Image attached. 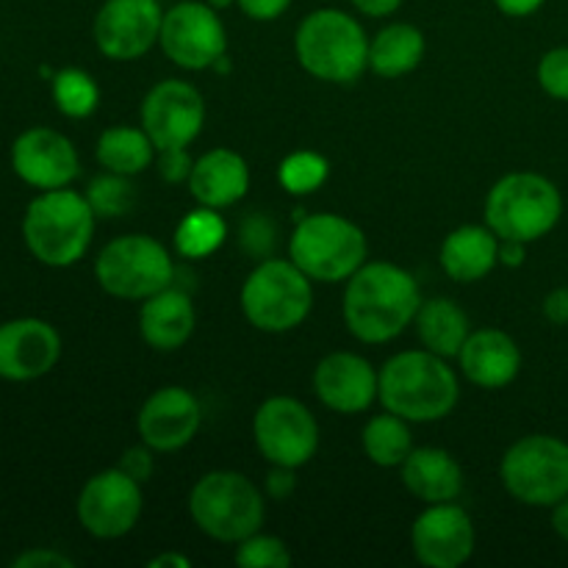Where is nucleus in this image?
I'll use <instances>...</instances> for the list:
<instances>
[{"label": "nucleus", "mask_w": 568, "mask_h": 568, "mask_svg": "<svg viewBox=\"0 0 568 568\" xmlns=\"http://www.w3.org/2000/svg\"><path fill=\"white\" fill-rule=\"evenodd\" d=\"M161 50L183 70H209L225 55L227 37L214 6L183 0L164 11Z\"/></svg>", "instance_id": "f8f14e48"}, {"label": "nucleus", "mask_w": 568, "mask_h": 568, "mask_svg": "<svg viewBox=\"0 0 568 568\" xmlns=\"http://www.w3.org/2000/svg\"><path fill=\"white\" fill-rule=\"evenodd\" d=\"M499 264V236L488 225H460L444 239L442 266L455 283H477Z\"/></svg>", "instance_id": "393cba45"}, {"label": "nucleus", "mask_w": 568, "mask_h": 568, "mask_svg": "<svg viewBox=\"0 0 568 568\" xmlns=\"http://www.w3.org/2000/svg\"><path fill=\"white\" fill-rule=\"evenodd\" d=\"M503 486L516 503L555 508L568 497V444L558 436H525L503 455Z\"/></svg>", "instance_id": "1a4fd4ad"}, {"label": "nucleus", "mask_w": 568, "mask_h": 568, "mask_svg": "<svg viewBox=\"0 0 568 568\" xmlns=\"http://www.w3.org/2000/svg\"><path fill=\"white\" fill-rule=\"evenodd\" d=\"M538 83L555 100H568V48H555L544 53L538 64Z\"/></svg>", "instance_id": "c9c22d12"}, {"label": "nucleus", "mask_w": 568, "mask_h": 568, "mask_svg": "<svg viewBox=\"0 0 568 568\" xmlns=\"http://www.w3.org/2000/svg\"><path fill=\"white\" fill-rule=\"evenodd\" d=\"M410 547L422 566L458 568L475 552V525L458 505H430L410 527Z\"/></svg>", "instance_id": "dca6fc26"}, {"label": "nucleus", "mask_w": 568, "mask_h": 568, "mask_svg": "<svg viewBox=\"0 0 568 568\" xmlns=\"http://www.w3.org/2000/svg\"><path fill=\"white\" fill-rule=\"evenodd\" d=\"M189 192L200 205L209 209H227L239 203L250 189V166L236 150L216 148L200 155L189 175Z\"/></svg>", "instance_id": "5701e85b"}, {"label": "nucleus", "mask_w": 568, "mask_h": 568, "mask_svg": "<svg viewBox=\"0 0 568 568\" xmlns=\"http://www.w3.org/2000/svg\"><path fill=\"white\" fill-rule=\"evenodd\" d=\"M349 3L366 17H388L403 6V0H349Z\"/></svg>", "instance_id": "37998d69"}, {"label": "nucleus", "mask_w": 568, "mask_h": 568, "mask_svg": "<svg viewBox=\"0 0 568 568\" xmlns=\"http://www.w3.org/2000/svg\"><path fill=\"white\" fill-rule=\"evenodd\" d=\"M294 50L305 72L327 83H353L369 67V39L342 9H316L300 22Z\"/></svg>", "instance_id": "20e7f679"}, {"label": "nucleus", "mask_w": 568, "mask_h": 568, "mask_svg": "<svg viewBox=\"0 0 568 568\" xmlns=\"http://www.w3.org/2000/svg\"><path fill=\"white\" fill-rule=\"evenodd\" d=\"M100 288L116 300H148L175 281V264L161 242L144 233L120 236L94 261Z\"/></svg>", "instance_id": "9d476101"}, {"label": "nucleus", "mask_w": 568, "mask_h": 568, "mask_svg": "<svg viewBox=\"0 0 568 568\" xmlns=\"http://www.w3.org/2000/svg\"><path fill=\"white\" fill-rule=\"evenodd\" d=\"M197 327L194 303L183 288L166 286L153 297L142 300L139 311V333L144 344L159 353H175L192 338Z\"/></svg>", "instance_id": "4be33fe9"}, {"label": "nucleus", "mask_w": 568, "mask_h": 568, "mask_svg": "<svg viewBox=\"0 0 568 568\" xmlns=\"http://www.w3.org/2000/svg\"><path fill=\"white\" fill-rule=\"evenodd\" d=\"M120 469L125 471V475H131L136 483H148L150 475H153V469H155L153 449H150L148 444L125 449L120 458Z\"/></svg>", "instance_id": "4c0bfd02"}, {"label": "nucleus", "mask_w": 568, "mask_h": 568, "mask_svg": "<svg viewBox=\"0 0 568 568\" xmlns=\"http://www.w3.org/2000/svg\"><path fill=\"white\" fill-rule=\"evenodd\" d=\"M233 560L242 568H288L292 566V552H288L286 541L258 530L236 544Z\"/></svg>", "instance_id": "72a5a7b5"}, {"label": "nucleus", "mask_w": 568, "mask_h": 568, "mask_svg": "<svg viewBox=\"0 0 568 568\" xmlns=\"http://www.w3.org/2000/svg\"><path fill=\"white\" fill-rule=\"evenodd\" d=\"M381 377L377 399L383 408L408 422H438L458 405V375L447 366V358L430 349H405L388 358Z\"/></svg>", "instance_id": "f03ea898"}, {"label": "nucleus", "mask_w": 568, "mask_h": 568, "mask_svg": "<svg viewBox=\"0 0 568 568\" xmlns=\"http://www.w3.org/2000/svg\"><path fill=\"white\" fill-rule=\"evenodd\" d=\"M414 325L425 349L442 358H458L460 347L469 338V316L449 297L422 300Z\"/></svg>", "instance_id": "a878e982"}, {"label": "nucleus", "mask_w": 568, "mask_h": 568, "mask_svg": "<svg viewBox=\"0 0 568 568\" xmlns=\"http://www.w3.org/2000/svg\"><path fill=\"white\" fill-rule=\"evenodd\" d=\"M192 155H189L186 148H170L159 150V172L166 183H181L189 181L192 175Z\"/></svg>", "instance_id": "e433bc0d"}, {"label": "nucleus", "mask_w": 568, "mask_h": 568, "mask_svg": "<svg viewBox=\"0 0 568 568\" xmlns=\"http://www.w3.org/2000/svg\"><path fill=\"white\" fill-rule=\"evenodd\" d=\"M564 216V197L549 178L538 172H510L499 178L486 197V225L499 239L538 242Z\"/></svg>", "instance_id": "39448f33"}, {"label": "nucleus", "mask_w": 568, "mask_h": 568, "mask_svg": "<svg viewBox=\"0 0 568 568\" xmlns=\"http://www.w3.org/2000/svg\"><path fill=\"white\" fill-rule=\"evenodd\" d=\"M253 438L266 464L300 469L316 455L320 425L300 399L270 397L255 410Z\"/></svg>", "instance_id": "9b49d317"}, {"label": "nucleus", "mask_w": 568, "mask_h": 568, "mask_svg": "<svg viewBox=\"0 0 568 568\" xmlns=\"http://www.w3.org/2000/svg\"><path fill=\"white\" fill-rule=\"evenodd\" d=\"M72 564L67 555L55 552V549H28L22 552L20 558L14 560V568H72Z\"/></svg>", "instance_id": "ea45409f"}, {"label": "nucleus", "mask_w": 568, "mask_h": 568, "mask_svg": "<svg viewBox=\"0 0 568 568\" xmlns=\"http://www.w3.org/2000/svg\"><path fill=\"white\" fill-rule=\"evenodd\" d=\"M239 9L258 22H272L292 6V0H236Z\"/></svg>", "instance_id": "a19ab883"}, {"label": "nucleus", "mask_w": 568, "mask_h": 568, "mask_svg": "<svg viewBox=\"0 0 568 568\" xmlns=\"http://www.w3.org/2000/svg\"><path fill=\"white\" fill-rule=\"evenodd\" d=\"M78 521L94 538H122L142 516V483L116 466L89 477L78 494Z\"/></svg>", "instance_id": "ddd939ff"}, {"label": "nucleus", "mask_w": 568, "mask_h": 568, "mask_svg": "<svg viewBox=\"0 0 568 568\" xmlns=\"http://www.w3.org/2000/svg\"><path fill=\"white\" fill-rule=\"evenodd\" d=\"M458 364L466 381L480 388H505L516 381L521 369V349L508 333L486 331L469 333L458 353Z\"/></svg>", "instance_id": "412c9836"}, {"label": "nucleus", "mask_w": 568, "mask_h": 568, "mask_svg": "<svg viewBox=\"0 0 568 568\" xmlns=\"http://www.w3.org/2000/svg\"><path fill=\"white\" fill-rule=\"evenodd\" d=\"M50 92H53L55 109L70 120H83V116L94 114L100 103V89L89 72L78 70V67H67L50 78Z\"/></svg>", "instance_id": "7c9ffc66"}, {"label": "nucleus", "mask_w": 568, "mask_h": 568, "mask_svg": "<svg viewBox=\"0 0 568 568\" xmlns=\"http://www.w3.org/2000/svg\"><path fill=\"white\" fill-rule=\"evenodd\" d=\"M11 170L39 192L70 186L78 178L75 144L53 128H28L11 144Z\"/></svg>", "instance_id": "f3484780"}, {"label": "nucleus", "mask_w": 568, "mask_h": 568, "mask_svg": "<svg viewBox=\"0 0 568 568\" xmlns=\"http://www.w3.org/2000/svg\"><path fill=\"white\" fill-rule=\"evenodd\" d=\"M133 186L128 183V175H116V172L105 170V175L94 178L87 189V200L92 205L94 216H122L133 209Z\"/></svg>", "instance_id": "473e14b6"}, {"label": "nucleus", "mask_w": 568, "mask_h": 568, "mask_svg": "<svg viewBox=\"0 0 568 568\" xmlns=\"http://www.w3.org/2000/svg\"><path fill=\"white\" fill-rule=\"evenodd\" d=\"M327 175H331V164H327L325 155L314 153V150H300V153L286 155L277 166L281 186L297 197L316 192L327 181Z\"/></svg>", "instance_id": "2f4dec72"}, {"label": "nucleus", "mask_w": 568, "mask_h": 568, "mask_svg": "<svg viewBox=\"0 0 568 568\" xmlns=\"http://www.w3.org/2000/svg\"><path fill=\"white\" fill-rule=\"evenodd\" d=\"M164 566H175V568H189V560L183 558V555H175V552H166V555H159V558L150 560V568H164Z\"/></svg>", "instance_id": "de8ad7c7"}, {"label": "nucleus", "mask_w": 568, "mask_h": 568, "mask_svg": "<svg viewBox=\"0 0 568 568\" xmlns=\"http://www.w3.org/2000/svg\"><path fill=\"white\" fill-rule=\"evenodd\" d=\"M231 3H236V0H209V6H214L216 11L227 9V6H231Z\"/></svg>", "instance_id": "09e8293b"}, {"label": "nucleus", "mask_w": 568, "mask_h": 568, "mask_svg": "<svg viewBox=\"0 0 568 568\" xmlns=\"http://www.w3.org/2000/svg\"><path fill=\"white\" fill-rule=\"evenodd\" d=\"M153 139L144 128L116 125L100 133L98 139V161L103 170L116 172V175H139L153 161Z\"/></svg>", "instance_id": "cd10ccee"}, {"label": "nucleus", "mask_w": 568, "mask_h": 568, "mask_svg": "<svg viewBox=\"0 0 568 568\" xmlns=\"http://www.w3.org/2000/svg\"><path fill=\"white\" fill-rule=\"evenodd\" d=\"M366 236L338 214H308L288 239V258L320 283L349 281L366 264Z\"/></svg>", "instance_id": "0eeeda50"}, {"label": "nucleus", "mask_w": 568, "mask_h": 568, "mask_svg": "<svg viewBox=\"0 0 568 568\" xmlns=\"http://www.w3.org/2000/svg\"><path fill=\"white\" fill-rule=\"evenodd\" d=\"M61 358V336L50 322L22 316L0 325V377L28 383L44 377Z\"/></svg>", "instance_id": "a211bd4d"}, {"label": "nucleus", "mask_w": 568, "mask_h": 568, "mask_svg": "<svg viewBox=\"0 0 568 568\" xmlns=\"http://www.w3.org/2000/svg\"><path fill=\"white\" fill-rule=\"evenodd\" d=\"M297 469H288V466H272L270 475H266V497L275 499V503H283L294 494L297 488Z\"/></svg>", "instance_id": "58836bf2"}, {"label": "nucleus", "mask_w": 568, "mask_h": 568, "mask_svg": "<svg viewBox=\"0 0 568 568\" xmlns=\"http://www.w3.org/2000/svg\"><path fill=\"white\" fill-rule=\"evenodd\" d=\"M203 408L197 397L183 386H164L144 399L139 410V436L153 453H175L183 449L200 430Z\"/></svg>", "instance_id": "6ab92c4d"}, {"label": "nucleus", "mask_w": 568, "mask_h": 568, "mask_svg": "<svg viewBox=\"0 0 568 568\" xmlns=\"http://www.w3.org/2000/svg\"><path fill=\"white\" fill-rule=\"evenodd\" d=\"M161 22L159 0H105L94 17V42L105 59L136 61L159 42Z\"/></svg>", "instance_id": "2eb2a0df"}, {"label": "nucleus", "mask_w": 568, "mask_h": 568, "mask_svg": "<svg viewBox=\"0 0 568 568\" xmlns=\"http://www.w3.org/2000/svg\"><path fill=\"white\" fill-rule=\"evenodd\" d=\"M544 316L552 325H568V288H555L544 297Z\"/></svg>", "instance_id": "79ce46f5"}, {"label": "nucleus", "mask_w": 568, "mask_h": 568, "mask_svg": "<svg viewBox=\"0 0 568 568\" xmlns=\"http://www.w3.org/2000/svg\"><path fill=\"white\" fill-rule=\"evenodd\" d=\"M189 514L197 530L222 544H239L261 530L264 494L239 471H209L189 494Z\"/></svg>", "instance_id": "423d86ee"}, {"label": "nucleus", "mask_w": 568, "mask_h": 568, "mask_svg": "<svg viewBox=\"0 0 568 568\" xmlns=\"http://www.w3.org/2000/svg\"><path fill=\"white\" fill-rule=\"evenodd\" d=\"M425 33L410 22H394L369 42V70L381 78H403L419 67Z\"/></svg>", "instance_id": "bb28decb"}, {"label": "nucleus", "mask_w": 568, "mask_h": 568, "mask_svg": "<svg viewBox=\"0 0 568 568\" xmlns=\"http://www.w3.org/2000/svg\"><path fill=\"white\" fill-rule=\"evenodd\" d=\"M525 242H514V239H499V264L505 266H521L525 264Z\"/></svg>", "instance_id": "a18cd8bd"}, {"label": "nucleus", "mask_w": 568, "mask_h": 568, "mask_svg": "<svg viewBox=\"0 0 568 568\" xmlns=\"http://www.w3.org/2000/svg\"><path fill=\"white\" fill-rule=\"evenodd\" d=\"M314 305L311 277L292 258L258 261L242 286V311L264 333H288L303 325Z\"/></svg>", "instance_id": "6e6552de"}, {"label": "nucleus", "mask_w": 568, "mask_h": 568, "mask_svg": "<svg viewBox=\"0 0 568 568\" xmlns=\"http://www.w3.org/2000/svg\"><path fill=\"white\" fill-rule=\"evenodd\" d=\"M552 527L560 538L568 544V497L560 499L552 508Z\"/></svg>", "instance_id": "49530a36"}, {"label": "nucleus", "mask_w": 568, "mask_h": 568, "mask_svg": "<svg viewBox=\"0 0 568 568\" xmlns=\"http://www.w3.org/2000/svg\"><path fill=\"white\" fill-rule=\"evenodd\" d=\"M203 94L192 83L166 78L144 94L142 128L153 139L155 150L189 148L203 131Z\"/></svg>", "instance_id": "4468645a"}, {"label": "nucleus", "mask_w": 568, "mask_h": 568, "mask_svg": "<svg viewBox=\"0 0 568 568\" xmlns=\"http://www.w3.org/2000/svg\"><path fill=\"white\" fill-rule=\"evenodd\" d=\"M94 220L98 216L87 194L72 192L70 186L50 189L28 203L22 216V239L39 264L64 270L87 255Z\"/></svg>", "instance_id": "7ed1b4c3"}, {"label": "nucleus", "mask_w": 568, "mask_h": 568, "mask_svg": "<svg viewBox=\"0 0 568 568\" xmlns=\"http://www.w3.org/2000/svg\"><path fill=\"white\" fill-rule=\"evenodd\" d=\"M422 292L408 270L388 261L364 264L344 288V325L358 342L386 344L419 314Z\"/></svg>", "instance_id": "f257e3e1"}, {"label": "nucleus", "mask_w": 568, "mask_h": 568, "mask_svg": "<svg viewBox=\"0 0 568 568\" xmlns=\"http://www.w3.org/2000/svg\"><path fill=\"white\" fill-rule=\"evenodd\" d=\"M314 392L336 414H364L381 394V377L361 355L331 353L316 366Z\"/></svg>", "instance_id": "aec40b11"}, {"label": "nucleus", "mask_w": 568, "mask_h": 568, "mask_svg": "<svg viewBox=\"0 0 568 568\" xmlns=\"http://www.w3.org/2000/svg\"><path fill=\"white\" fill-rule=\"evenodd\" d=\"M399 469H403L405 488L427 505L455 503L464 491V469L447 449H410V455Z\"/></svg>", "instance_id": "b1692460"}, {"label": "nucleus", "mask_w": 568, "mask_h": 568, "mask_svg": "<svg viewBox=\"0 0 568 568\" xmlns=\"http://www.w3.org/2000/svg\"><path fill=\"white\" fill-rule=\"evenodd\" d=\"M227 225L220 216V211L200 205V209L189 211L175 227V250L183 258H209L211 253L225 244Z\"/></svg>", "instance_id": "c756f323"}, {"label": "nucleus", "mask_w": 568, "mask_h": 568, "mask_svg": "<svg viewBox=\"0 0 568 568\" xmlns=\"http://www.w3.org/2000/svg\"><path fill=\"white\" fill-rule=\"evenodd\" d=\"M497 9L508 17H530L541 9L547 0H494Z\"/></svg>", "instance_id": "c03bdc74"}, {"label": "nucleus", "mask_w": 568, "mask_h": 568, "mask_svg": "<svg viewBox=\"0 0 568 568\" xmlns=\"http://www.w3.org/2000/svg\"><path fill=\"white\" fill-rule=\"evenodd\" d=\"M414 449V436H410L408 419L403 416L386 414L372 416L364 427V453L366 458L375 466L383 469H394V466H403L405 458Z\"/></svg>", "instance_id": "c85d7f7f"}, {"label": "nucleus", "mask_w": 568, "mask_h": 568, "mask_svg": "<svg viewBox=\"0 0 568 568\" xmlns=\"http://www.w3.org/2000/svg\"><path fill=\"white\" fill-rule=\"evenodd\" d=\"M239 247L255 261L275 258V247H277L275 220L266 214H250L247 220L239 225Z\"/></svg>", "instance_id": "f704fd0d"}]
</instances>
